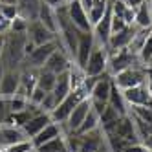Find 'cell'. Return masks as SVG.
I'll use <instances>...</instances> for the list:
<instances>
[{"label":"cell","instance_id":"6da1fadb","mask_svg":"<svg viewBox=\"0 0 152 152\" xmlns=\"http://www.w3.org/2000/svg\"><path fill=\"white\" fill-rule=\"evenodd\" d=\"M26 46H28V37L26 33H6V46L2 51L0 62L4 64L6 70H20V66L26 61Z\"/></svg>","mask_w":152,"mask_h":152},{"label":"cell","instance_id":"7a4b0ae2","mask_svg":"<svg viewBox=\"0 0 152 152\" xmlns=\"http://www.w3.org/2000/svg\"><path fill=\"white\" fill-rule=\"evenodd\" d=\"M145 77H147V66L141 61H137L130 68H126L123 72H119L117 75H114L112 81L119 90H128V88H132V86L143 84Z\"/></svg>","mask_w":152,"mask_h":152},{"label":"cell","instance_id":"3957f363","mask_svg":"<svg viewBox=\"0 0 152 152\" xmlns=\"http://www.w3.org/2000/svg\"><path fill=\"white\" fill-rule=\"evenodd\" d=\"M86 97H88V92H86L83 86H81V88H77V90H72V92L57 104L55 110L50 114L51 119H53V123H64V121L70 117V114L73 112V108L77 106L83 99H86Z\"/></svg>","mask_w":152,"mask_h":152},{"label":"cell","instance_id":"277c9868","mask_svg":"<svg viewBox=\"0 0 152 152\" xmlns=\"http://www.w3.org/2000/svg\"><path fill=\"white\" fill-rule=\"evenodd\" d=\"M106 68H108V50L95 42V48L92 50L83 72L86 77H99V75L106 73Z\"/></svg>","mask_w":152,"mask_h":152},{"label":"cell","instance_id":"5b68a950","mask_svg":"<svg viewBox=\"0 0 152 152\" xmlns=\"http://www.w3.org/2000/svg\"><path fill=\"white\" fill-rule=\"evenodd\" d=\"M139 61L137 55H134L128 48H123V50H117V51H108V75L114 77L119 72H123L126 68H130L132 64H136Z\"/></svg>","mask_w":152,"mask_h":152},{"label":"cell","instance_id":"8992f818","mask_svg":"<svg viewBox=\"0 0 152 152\" xmlns=\"http://www.w3.org/2000/svg\"><path fill=\"white\" fill-rule=\"evenodd\" d=\"M59 48V42L57 39L51 40V42H46V44H40V46H35L31 50V53L26 57L24 61V66H29V68H35V70H40L42 66L46 64V61L50 59V55Z\"/></svg>","mask_w":152,"mask_h":152},{"label":"cell","instance_id":"52a82bcc","mask_svg":"<svg viewBox=\"0 0 152 152\" xmlns=\"http://www.w3.org/2000/svg\"><path fill=\"white\" fill-rule=\"evenodd\" d=\"M26 37L33 46H40V44H46V42L55 40L57 35L51 33V31L40 22V20H29L28 22V29H26Z\"/></svg>","mask_w":152,"mask_h":152},{"label":"cell","instance_id":"ba28073f","mask_svg":"<svg viewBox=\"0 0 152 152\" xmlns=\"http://www.w3.org/2000/svg\"><path fill=\"white\" fill-rule=\"evenodd\" d=\"M95 48V37L92 31H79V40H77V51H75V61L79 68H84L86 61H88L92 50Z\"/></svg>","mask_w":152,"mask_h":152},{"label":"cell","instance_id":"9c48e42d","mask_svg":"<svg viewBox=\"0 0 152 152\" xmlns=\"http://www.w3.org/2000/svg\"><path fill=\"white\" fill-rule=\"evenodd\" d=\"M110 92H112V77L106 73L99 75V77L95 79L92 90L88 94L90 101L92 103H103V104H108V97H110Z\"/></svg>","mask_w":152,"mask_h":152},{"label":"cell","instance_id":"30bf717a","mask_svg":"<svg viewBox=\"0 0 152 152\" xmlns=\"http://www.w3.org/2000/svg\"><path fill=\"white\" fill-rule=\"evenodd\" d=\"M66 11L72 20V24L79 31H92V24L88 20V11L77 2V0H68L66 2Z\"/></svg>","mask_w":152,"mask_h":152},{"label":"cell","instance_id":"8fae6325","mask_svg":"<svg viewBox=\"0 0 152 152\" xmlns=\"http://www.w3.org/2000/svg\"><path fill=\"white\" fill-rule=\"evenodd\" d=\"M123 95L128 106H152V94L147 88V84H137L128 90H123Z\"/></svg>","mask_w":152,"mask_h":152},{"label":"cell","instance_id":"7c38bea8","mask_svg":"<svg viewBox=\"0 0 152 152\" xmlns=\"http://www.w3.org/2000/svg\"><path fill=\"white\" fill-rule=\"evenodd\" d=\"M72 59H70V55L66 51H64L62 48H57L55 51L50 55V59L46 61V64L42 68L44 70H48V72H51V73H55V75H59V73H62V72H68L70 70V66H72Z\"/></svg>","mask_w":152,"mask_h":152},{"label":"cell","instance_id":"4fadbf2b","mask_svg":"<svg viewBox=\"0 0 152 152\" xmlns=\"http://www.w3.org/2000/svg\"><path fill=\"white\" fill-rule=\"evenodd\" d=\"M20 88V70H6L0 79V97H13Z\"/></svg>","mask_w":152,"mask_h":152},{"label":"cell","instance_id":"5bb4252c","mask_svg":"<svg viewBox=\"0 0 152 152\" xmlns=\"http://www.w3.org/2000/svg\"><path fill=\"white\" fill-rule=\"evenodd\" d=\"M112 134H115L121 139H125L128 145L130 143H139V137L136 134V125H134V119L130 117V114L119 117V121H117V125H115Z\"/></svg>","mask_w":152,"mask_h":152},{"label":"cell","instance_id":"9a60e30c","mask_svg":"<svg viewBox=\"0 0 152 152\" xmlns=\"http://www.w3.org/2000/svg\"><path fill=\"white\" fill-rule=\"evenodd\" d=\"M92 33L95 37V42L106 48L108 40L112 37V9H108V13L92 28Z\"/></svg>","mask_w":152,"mask_h":152},{"label":"cell","instance_id":"2e32d148","mask_svg":"<svg viewBox=\"0 0 152 152\" xmlns=\"http://www.w3.org/2000/svg\"><path fill=\"white\" fill-rule=\"evenodd\" d=\"M50 123H53L51 115H50V114H46V112H39V114H35V115L31 117L29 121L22 126V130H24L26 137H28V139H31V137H35V136L40 132V130H44Z\"/></svg>","mask_w":152,"mask_h":152},{"label":"cell","instance_id":"e0dca14e","mask_svg":"<svg viewBox=\"0 0 152 152\" xmlns=\"http://www.w3.org/2000/svg\"><path fill=\"white\" fill-rule=\"evenodd\" d=\"M136 26H126L125 29L117 31V33H112L110 40L106 44V50L108 51H117V50H123V48H128L130 40H132L134 33H136Z\"/></svg>","mask_w":152,"mask_h":152},{"label":"cell","instance_id":"ac0fdd59","mask_svg":"<svg viewBox=\"0 0 152 152\" xmlns=\"http://www.w3.org/2000/svg\"><path fill=\"white\" fill-rule=\"evenodd\" d=\"M59 136H64L62 134V125L61 123H50L44 130H40V132L35 137H31L29 141H31V145H33V148H39V147H42L44 143H48V141L55 139Z\"/></svg>","mask_w":152,"mask_h":152},{"label":"cell","instance_id":"d6986e66","mask_svg":"<svg viewBox=\"0 0 152 152\" xmlns=\"http://www.w3.org/2000/svg\"><path fill=\"white\" fill-rule=\"evenodd\" d=\"M134 26L139 28V29L152 28V2H150V0H145L139 7H136Z\"/></svg>","mask_w":152,"mask_h":152},{"label":"cell","instance_id":"ffe728a7","mask_svg":"<svg viewBox=\"0 0 152 152\" xmlns=\"http://www.w3.org/2000/svg\"><path fill=\"white\" fill-rule=\"evenodd\" d=\"M108 106H112L119 115H128V112H130V106H128L125 95H123V90H119L117 86L114 84V81H112L110 97H108Z\"/></svg>","mask_w":152,"mask_h":152},{"label":"cell","instance_id":"44dd1931","mask_svg":"<svg viewBox=\"0 0 152 152\" xmlns=\"http://www.w3.org/2000/svg\"><path fill=\"white\" fill-rule=\"evenodd\" d=\"M37 20H40V22L44 24V26L51 31V33L57 35V31H59V22H57V11H55L53 7H50V6H46V4L40 2Z\"/></svg>","mask_w":152,"mask_h":152},{"label":"cell","instance_id":"7402d4cb","mask_svg":"<svg viewBox=\"0 0 152 152\" xmlns=\"http://www.w3.org/2000/svg\"><path fill=\"white\" fill-rule=\"evenodd\" d=\"M2 130V139H4V145H15V143H20V141H26V134L22 128H18L15 125H7L4 123L0 126Z\"/></svg>","mask_w":152,"mask_h":152},{"label":"cell","instance_id":"603a6c76","mask_svg":"<svg viewBox=\"0 0 152 152\" xmlns=\"http://www.w3.org/2000/svg\"><path fill=\"white\" fill-rule=\"evenodd\" d=\"M72 92V84H70V75L68 72H62L57 75V79H55V86H53V90L51 94L57 97V101L61 103L64 97H66L68 94Z\"/></svg>","mask_w":152,"mask_h":152},{"label":"cell","instance_id":"cb8c5ba5","mask_svg":"<svg viewBox=\"0 0 152 152\" xmlns=\"http://www.w3.org/2000/svg\"><path fill=\"white\" fill-rule=\"evenodd\" d=\"M17 7L20 17H24L26 20H35L39 15L40 0H17Z\"/></svg>","mask_w":152,"mask_h":152},{"label":"cell","instance_id":"d4e9b609","mask_svg":"<svg viewBox=\"0 0 152 152\" xmlns=\"http://www.w3.org/2000/svg\"><path fill=\"white\" fill-rule=\"evenodd\" d=\"M108 9H110V0H95L94 6L90 7V11H88V20H90L92 28L108 13Z\"/></svg>","mask_w":152,"mask_h":152},{"label":"cell","instance_id":"484cf974","mask_svg":"<svg viewBox=\"0 0 152 152\" xmlns=\"http://www.w3.org/2000/svg\"><path fill=\"white\" fill-rule=\"evenodd\" d=\"M150 31H152V28H147V29H139L137 28L136 29V33H134L132 40H130V44H128V50L132 51L134 55H139V51H141V48H143V44L147 42Z\"/></svg>","mask_w":152,"mask_h":152},{"label":"cell","instance_id":"4316f807","mask_svg":"<svg viewBox=\"0 0 152 152\" xmlns=\"http://www.w3.org/2000/svg\"><path fill=\"white\" fill-rule=\"evenodd\" d=\"M55 79H57L55 73H51V72H48L44 68H40L39 73H37V86L42 88L44 92H51L53 86H55Z\"/></svg>","mask_w":152,"mask_h":152},{"label":"cell","instance_id":"83f0119b","mask_svg":"<svg viewBox=\"0 0 152 152\" xmlns=\"http://www.w3.org/2000/svg\"><path fill=\"white\" fill-rule=\"evenodd\" d=\"M97 128H101V125H99V114L92 108V110L88 112V115L84 117L81 128L75 134H88V132H94V130H97Z\"/></svg>","mask_w":152,"mask_h":152},{"label":"cell","instance_id":"f1b7e54d","mask_svg":"<svg viewBox=\"0 0 152 152\" xmlns=\"http://www.w3.org/2000/svg\"><path fill=\"white\" fill-rule=\"evenodd\" d=\"M35 150H39V152H68L66 139H64V136H59V137L48 141V143H44L42 147H39Z\"/></svg>","mask_w":152,"mask_h":152},{"label":"cell","instance_id":"f546056e","mask_svg":"<svg viewBox=\"0 0 152 152\" xmlns=\"http://www.w3.org/2000/svg\"><path fill=\"white\" fill-rule=\"evenodd\" d=\"M128 114L147 125H152V106H130Z\"/></svg>","mask_w":152,"mask_h":152},{"label":"cell","instance_id":"4dcf8cb0","mask_svg":"<svg viewBox=\"0 0 152 152\" xmlns=\"http://www.w3.org/2000/svg\"><path fill=\"white\" fill-rule=\"evenodd\" d=\"M7 104H9V112H20V110H24V108H28V97L24 94H15L13 97H9L7 99Z\"/></svg>","mask_w":152,"mask_h":152},{"label":"cell","instance_id":"1f68e13d","mask_svg":"<svg viewBox=\"0 0 152 152\" xmlns=\"http://www.w3.org/2000/svg\"><path fill=\"white\" fill-rule=\"evenodd\" d=\"M33 145L31 141L26 139V141H20V143H15V145H4L0 148V152H33Z\"/></svg>","mask_w":152,"mask_h":152},{"label":"cell","instance_id":"d6a6232c","mask_svg":"<svg viewBox=\"0 0 152 152\" xmlns=\"http://www.w3.org/2000/svg\"><path fill=\"white\" fill-rule=\"evenodd\" d=\"M139 61L145 64H150L152 62V31H150V35H148V39H147V42L143 44V48H141V51H139Z\"/></svg>","mask_w":152,"mask_h":152},{"label":"cell","instance_id":"836d02e7","mask_svg":"<svg viewBox=\"0 0 152 152\" xmlns=\"http://www.w3.org/2000/svg\"><path fill=\"white\" fill-rule=\"evenodd\" d=\"M57 104H59L57 97L53 95L51 92H48V94L44 95V99H42V103H40V112L51 114V112H53V110H55V108H57Z\"/></svg>","mask_w":152,"mask_h":152},{"label":"cell","instance_id":"e575fe53","mask_svg":"<svg viewBox=\"0 0 152 152\" xmlns=\"http://www.w3.org/2000/svg\"><path fill=\"white\" fill-rule=\"evenodd\" d=\"M28 22H29V20H26L24 17H20V15H17L11 20V24H9V31H13V33H26Z\"/></svg>","mask_w":152,"mask_h":152},{"label":"cell","instance_id":"d590c367","mask_svg":"<svg viewBox=\"0 0 152 152\" xmlns=\"http://www.w3.org/2000/svg\"><path fill=\"white\" fill-rule=\"evenodd\" d=\"M0 9H2V15L9 20V22L18 15V7L17 6H0Z\"/></svg>","mask_w":152,"mask_h":152},{"label":"cell","instance_id":"8d00e7d4","mask_svg":"<svg viewBox=\"0 0 152 152\" xmlns=\"http://www.w3.org/2000/svg\"><path fill=\"white\" fill-rule=\"evenodd\" d=\"M123 152H150V150L139 141V143H130V145H126Z\"/></svg>","mask_w":152,"mask_h":152},{"label":"cell","instance_id":"74e56055","mask_svg":"<svg viewBox=\"0 0 152 152\" xmlns=\"http://www.w3.org/2000/svg\"><path fill=\"white\" fill-rule=\"evenodd\" d=\"M125 28H126L125 20L112 15V33H117V31H121V29H125Z\"/></svg>","mask_w":152,"mask_h":152},{"label":"cell","instance_id":"f35d334b","mask_svg":"<svg viewBox=\"0 0 152 152\" xmlns=\"http://www.w3.org/2000/svg\"><path fill=\"white\" fill-rule=\"evenodd\" d=\"M9 24H11V22L2 15V9H0V33H2V35H6L9 31Z\"/></svg>","mask_w":152,"mask_h":152},{"label":"cell","instance_id":"ab89813d","mask_svg":"<svg viewBox=\"0 0 152 152\" xmlns=\"http://www.w3.org/2000/svg\"><path fill=\"white\" fill-rule=\"evenodd\" d=\"M42 4H46V6H50V7H53V9H57V7H61V6H64L68 2V0H40Z\"/></svg>","mask_w":152,"mask_h":152},{"label":"cell","instance_id":"60d3db41","mask_svg":"<svg viewBox=\"0 0 152 152\" xmlns=\"http://www.w3.org/2000/svg\"><path fill=\"white\" fill-rule=\"evenodd\" d=\"M77 2L86 9V11H90V7L94 6V2H95V0H77Z\"/></svg>","mask_w":152,"mask_h":152},{"label":"cell","instance_id":"b9f144b4","mask_svg":"<svg viewBox=\"0 0 152 152\" xmlns=\"http://www.w3.org/2000/svg\"><path fill=\"white\" fill-rule=\"evenodd\" d=\"M143 2H145V0H126V6L132 7V9H136V7H139Z\"/></svg>","mask_w":152,"mask_h":152},{"label":"cell","instance_id":"7bdbcfd3","mask_svg":"<svg viewBox=\"0 0 152 152\" xmlns=\"http://www.w3.org/2000/svg\"><path fill=\"white\" fill-rule=\"evenodd\" d=\"M4 46H6V35H2V33H0V57H2Z\"/></svg>","mask_w":152,"mask_h":152},{"label":"cell","instance_id":"ee69618b","mask_svg":"<svg viewBox=\"0 0 152 152\" xmlns=\"http://www.w3.org/2000/svg\"><path fill=\"white\" fill-rule=\"evenodd\" d=\"M143 145H145V147H147L148 150H152V132H150V136H148V137H147V139L143 141Z\"/></svg>","mask_w":152,"mask_h":152},{"label":"cell","instance_id":"f6af8a7d","mask_svg":"<svg viewBox=\"0 0 152 152\" xmlns=\"http://www.w3.org/2000/svg\"><path fill=\"white\" fill-rule=\"evenodd\" d=\"M0 6H17V0H0Z\"/></svg>","mask_w":152,"mask_h":152},{"label":"cell","instance_id":"bcb514c9","mask_svg":"<svg viewBox=\"0 0 152 152\" xmlns=\"http://www.w3.org/2000/svg\"><path fill=\"white\" fill-rule=\"evenodd\" d=\"M4 72H6V68H4V64L0 62V79H2V75H4Z\"/></svg>","mask_w":152,"mask_h":152},{"label":"cell","instance_id":"7dc6e473","mask_svg":"<svg viewBox=\"0 0 152 152\" xmlns=\"http://www.w3.org/2000/svg\"><path fill=\"white\" fill-rule=\"evenodd\" d=\"M119 2H125V4H126V0H119Z\"/></svg>","mask_w":152,"mask_h":152},{"label":"cell","instance_id":"c3c4849f","mask_svg":"<svg viewBox=\"0 0 152 152\" xmlns=\"http://www.w3.org/2000/svg\"><path fill=\"white\" fill-rule=\"evenodd\" d=\"M110 2H115V0H110Z\"/></svg>","mask_w":152,"mask_h":152},{"label":"cell","instance_id":"681fc988","mask_svg":"<svg viewBox=\"0 0 152 152\" xmlns=\"http://www.w3.org/2000/svg\"><path fill=\"white\" fill-rule=\"evenodd\" d=\"M150 152H152V150H150Z\"/></svg>","mask_w":152,"mask_h":152}]
</instances>
